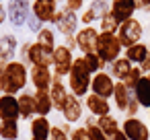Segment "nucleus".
Wrapping results in <instances>:
<instances>
[{"instance_id": "obj_1", "label": "nucleus", "mask_w": 150, "mask_h": 140, "mask_svg": "<svg viewBox=\"0 0 150 140\" xmlns=\"http://www.w3.org/2000/svg\"><path fill=\"white\" fill-rule=\"evenodd\" d=\"M27 66L23 62H8L4 66V95H17L27 87Z\"/></svg>"}, {"instance_id": "obj_2", "label": "nucleus", "mask_w": 150, "mask_h": 140, "mask_svg": "<svg viewBox=\"0 0 150 140\" xmlns=\"http://www.w3.org/2000/svg\"><path fill=\"white\" fill-rule=\"evenodd\" d=\"M70 91L72 95L76 97H84L91 89V82H93V76H91V70L84 62V58H76L74 64H72V70H70Z\"/></svg>"}, {"instance_id": "obj_3", "label": "nucleus", "mask_w": 150, "mask_h": 140, "mask_svg": "<svg viewBox=\"0 0 150 140\" xmlns=\"http://www.w3.org/2000/svg\"><path fill=\"white\" fill-rule=\"evenodd\" d=\"M121 41H119V37L115 35V33H101L99 35V43H97V54L101 56V60L107 64H111V62H115L117 58H119V54H121Z\"/></svg>"}, {"instance_id": "obj_4", "label": "nucleus", "mask_w": 150, "mask_h": 140, "mask_svg": "<svg viewBox=\"0 0 150 140\" xmlns=\"http://www.w3.org/2000/svg\"><path fill=\"white\" fill-rule=\"evenodd\" d=\"M117 37H119V41H121V45L125 50L136 45V43H140V39H142V25H140V21H136L132 17L125 23H121L119 31H117Z\"/></svg>"}, {"instance_id": "obj_5", "label": "nucleus", "mask_w": 150, "mask_h": 140, "mask_svg": "<svg viewBox=\"0 0 150 140\" xmlns=\"http://www.w3.org/2000/svg\"><path fill=\"white\" fill-rule=\"evenodd\" d=\"M52 60H54V66H56V74L58 76L70 74L72 64H74V58H72V50L68 45H58L54 50V54H52Z\"/></svg>"}, {"instance_id": "obj_6", "label": "nucleus", "mask_w": 150, "mask_h": 140, "mask_svg": "<svg viewBox=\"0 0 150 140\" xmlns=\"http://www.w3.org/2000/svg\"><path fill=\"white\" fill-rule=\"evenodd\" d=\"M23 54H25V58H27L33 66H50V64H54L52 54H50L47 50H43L39 43H25Z\"/></svg>"}, {"instance_id": "obj_7", "label": "nucleus", "mask_w": 150, "mask_h": 140, "mask_svg": "<svg viewBox=\"0 0 150 140\" xmlns=\"http://www.w3.org/2000/svg\"><path fill=\"white\" fill-rule=\"evenodd\" d=\"M91 91H93V95H99V97H103V99H109V97H113L115 82H113V78H111L107 72H97V74L93 76Z\"/></svg>"}, {"instance_id": "obj_8", "label": "nucleus", "mask_w": 150, "mask_h": 140, "mask_svg": "<svg viewBox=\"0 0 150 140\" xmlns=\"http://www.w3.org/2000/svg\"><path fill=\"white\" fill-rule=\"evenodd\" d=\"M54 23H56L58 31H60L64 37H68V35L76 33V27H78V17L74 15V11H70V9H64V11H60V13L56 15Z\"/></svg>"}, {"instance_id": "obj_9", "label": "nucleus", "mask_w": 150, "mask_h": 140, "mask_svg": "<svg viewBox=\"0 0 150 140\" xmlns=\"http://www.w3.org/2000/svg\"><path fill=\"white\" fill-rule=\"evenodd\" d=\"M19 117H21L19 99H15V95H0V119L19 122Z\"/></svg>"}, {"instance_id": "obj_10", "label": "nucleus", "mask_w": 150, "mask_h": 140, "mask_svg": "<svg viewBox=\"0 0 150 140\" xmlns=\"http://www.w3.org/2000/svg\"><path fill=\"white\" fill-rule=\"evenodd\" d=\"M29 19V0H11L8 2V21L15 27H23Z\"/></svg>"}, {"instance_id": "obj_11", "label": "nucleus", "mask_w": 150, "mask_h": 140, "mask_svg": "<svg viewBox=\"0 0 150 140\" xmlns=\"http://www.w3.org/2000/svg\"><path fill=\"white\" fill-rule=\"evenodd\" d=\"M121 132L129 138V140H148L150 138V132L146 128L144 122H140L138 117H127L121 126Z\"/></svg>"}, {"instance_id": "obj_12", "label": "nucleus", "mask_w": 150, "mask_h": 140, "mask_svg": "<svg viewBox=\"0 0 150 140\" xmlns=\"http://www.w3.org/2000/svg\"><path fill=\"white\" fill-rule=\"evenodd\" d=\"M99 35H101V33H97V29H93V27H84V29H80V33H76V45L82 50V54L97 52Z\"/></svg>"}, {"instance_id": "obj_13", "label": "nucleus", "mask_w": 150, "mask_h": 140, "mask_svg": "<svg viewBox=\"0 0 150 140\" xmlns=\"http://www.w3.org/2000/svg\"><path fill=\"white\" fill-rule=\"evenodd\" d=\"M50 95H52V101H54V109L56 111H64V107H66V101H68V97H70V93L66 91V87H64V82H62V76H54V82H52V87H50Z\"/></svg>"}, {"instance_id": "obj_14", "label": "nucleus", "mask_w": 150, "mask_h": 140, "mask_svg": "<svg viewBox=\"0 0 150 140\" xmlns=\"http://www.w3.org/2000/svg\"><path fill=\"white\" fill-rule=\"evenodd\" d=\"M31 82H33L35 91H50V87L54 82L50 66H33L31 68Z\"/></svg>"}, {"instance_id": "obj_15", "label": "nucleus", "mask_w": 150, "mask_h": 140, "mask_svg": "<svg viewBox=\"0 0 150 140\" xmlns=\"http://www.w3.org/2000/svg\"><path fill=\"white\" fill-rule=\"evenodd\" d=\"M33 15L45 23V21H54L58 15V6H56V0H35L33 2Z\"/></svg>"}, {"instance_id": "obj_16", "label": "nucleus", "mask_w": 150, "mask_h": 140, "mask_svg": "<svg viewBox=\"0 0 150 140\" xmlns=\"http://www.w3.org/2000/svg\"><path fill=\"white\" fill-rule=\"evenodd\" d=\"M134 11H138L136 9V0H113L111 2V13L119 21V25L125 23L127 19H132Z\"/></svg>"}, {"instance_id": "obj_17", "label": "nucleus", "mask_w": 150, "mask_h": 140, "mask_svg": "<svg viewBox=\"0 0 150 140\" xmlns=\"http://www.w3.org/2000/svg\"><path fill=\"white\" fill-rule=\"evenodd\" d=\"M52 124L47 117L43 115H37L31 119V140H50L52 136Z\"/></svg>"}, {"instance_id": "obj_18", "label": "nucleus", "mask_w": 150, "mask_h": 140, "mask_svg": "<svg viewBox=\"0 0 150 140\" xmlns=\"http://www.w3.org/2000/svg\"><path fill=\"white\" fill-rule=\"evenodd\" d=\"M82 113H84V107H82L80 99H78L76 95H70L68 101H66V107H64V111H62L64 119H66L68 124H74V122H80Z\"/></svg>"}, {"instance_id": "obj_19", "label": "nucleus", "mask_w": 150, "mask_h": 140, "mask_svg": "<svg viewBox=\"0 0 150 140\" xmlns=\"http://www.w3.org/2000/svg\"><path fill=\"white\" fill-rule=\"evenodd\" d=\"M15 54H17V39L13 35H2L0 37V62L4 64L13 62Z\"/></svg>"}, {"instance_id": "obj_20", "label": "nucleus", "mask_w": 150, "mask_h": 140, "mask_svg": "<svg viewBox=\"0 0 150 140\" xmlns=\"http://www.w3.org/2000/svg\"><path fill=\"white\" fill-rule=\"evenodd\" d=\"M86 109H88L95 117L109 115V103H107V99H103V97H99V95H88V97H86Z\"/></svg>"}, {"instance_id": "obj_21", "label": "nucleus", "mask_w": 150, "mask_h": 140, "mask_svg": "<svg viewBox=\"0 0 150 140\" xmlns=\"http://www.w3.org/2000/svg\"><path fill=\"white\" fill-rule=\"evenodd\" d=\"M134 97L138 99V103L142 107H148L150 109V74H146V76L140 78V82L134 89Z\"/></svg>"}, {"instance_id": "obj_22", "label": "nucleus", "mask_w": 150, "mask_h": 140, "mask_svg": "<svg viewBox=\"0 0 150 140\" xmlns=\"http://www.w3.org/2000/svg\"><path fill=\"white\" fill-rule=\"evenodd\" d=\"M19 109H21V117H23V119H31V115L37 113L35 95H31V93H21V95H19Z\"/></svg>"}, {"instance_id": "obj_23", "label": "nucleus", "mask_w": 150, "mask_h": 140, "mask_svg": "<svg viewBox=\"0 0 150 140\" xmlns=\"http://www.w3.org/2000/svg\"><path fill=\"white\" fill-rule=\"evenodd\" d=\"M113 99L119 111H125L129 101H132V91L123 85V82H115V91H113Z\"/></svg>"}, {"instance_id": "obj_24", "label": "nucleus", "mask_w": 150, "mask_h": 140, "mask_svg": "<svg viewBox=\"0 0 150 140\" xmlns=\"http://www.w3.org/2000/svg\"><path fill=\"white\" fill-rule=\"evenodd\" d=\"M35 105H37V113L47 117V113L54 109V101H52V95L50 91H35Z\"/></svg>"}, {"instance_id": "obj_25", "label": "nucleus", "mask_w": 150, "mask_h": 140, "mask_svg": "<svg viewBox=\"0 0 150 140\" xmlns=\"http://www.w3.org/2000/svg\"><path fill=\"white\" fill-rule=\"evenodd\" d=\"M148 54H150V48L148 45H144V43H136V45H132V48H127L125 50V58L134 64H142L146 58H148Z\"/></svg>"}, {"instance_id": "obj_26", "label": "nucleus", "mask_w": 150, "mask_h": 140, "mask_svg": "<svg viewBox=\"0 0 150 140\" xmlns=\"http://www.w3.org/2000/svg\"><path fill=\"white\" fill-rule=\"evenodd\" d=\"M132 62L127 60V58H117L115 62H111V74L115 76V78H119V80H125V76L132 72Z\"/></svg>"}, {"instance_id": "obj_27", "label": "nucleus", "mask_w": 150, "mask_h": 140, "mask_svg": "<svg viewBox=\"0 0 150 140\" xmlns=\"http://www.w3.org/2000/svg\"><path fill=\"white\" fill-rule=\"evenodd\" d=\"M97 126L105 132V136H107V138H113V136L119 132L117 119H115L113 115H103V117H99V119H97Z\"/></svg>"}, {"instance_id": "obj_28", "label": "nucleus", "mask_w": 150, "mask_h": 140, "mask_svg": "<svg viewBox=\"0 0 150 140\" xmlns=\"http://www.w3.org/2000/svg\"><path fill=\"white\" fill-rule=\"evenodd\" d=\"M35 43H39L43 50H47L50 54H54V50L58 48L56 45V37H54V33L50 31V29H41L39 33H37V41Z\"/></svg>"}, {"instance_id": "obj_29", "label": "nucleus", "mask_w": 150, "mask_h": 140, "mask_svg": "<svg viewBox=\"0 0 150 140\" xmlns=\"http://www.w3.org/2000/svg\"><path fill=\"white\" fill-rule=\"evenodd\" d=\"M115 31H119V21L113 17L111 11H107L101 17V33H115Z\"/></svg>"}, {"instance_id": "obj_30", "label": "nucleus", "mask_w": 150, "mask_h": 140, "mask_svg": "<svg viewBox=\"0 0 150 140\" xmlns=\"http://www.w3.org/2000/svg\"><path fill=\"white\" fill-rule=\"evenodd\" d=\"M0 138L2 140H17L19 138V124L17 122H2L0 124Z\"/></svg>"}, {"instance_id": "obj_31", "label": "nucleus", "mask_w": 150, "mask_h": 140, "mask_svg": "<svg viewBox=\"0 0 150 140\" xmlns=\"http://www.w3.org/2000/svg\"><path fill=\"white\" fill-rule=\"evenodd\" d=\"M82 58H84V62H86V66H88V70H91V74H97V72H101V70L105 68V62L101 60V56H99L97 52H91V54H84Z\"/></svg>"}, {"instance_id": "obj_32", "label": "nucleus", "mask_w": 150, "mask_h": 140, "mask_svg": "<svg viewBox=\"0 0 150 140\" xmlns=\"http://www.w3.org/2000/svg\"><path fill=\"white\" fill-rule=\"evenodd\" d=\"M97 119H99V117H88L86 124H84V128H86L88 134H91V140H109V138L105 136V132L97 126Z\"/></svg>"}, {"instance_id": "obj_33", "label": "nucleus", "mask_w": 150, "mask_h": 140, "mask_svg": "<svg viewBox=\"0 0 150 140\" xmlns=\"http://www.w3.org/2000/svg\"><path fill=\"white\" fill-rule=\"evenodd\" d=\"M140 78H142V68L134 66V68H132V72H129V74L125 76V80H121V82H123L129 91H134V89H136V85L140 82Z\"/></svg>"}, {"instance_id": "obj_34", "label": "nucleus", "mask_w": 150, "mask_h": 140, "mask_svg": "<svg viewBox=\"0 0 150 140\" xmlns=\"http://www.w3.org/2000/svg\"><path fill=\"white\" fill-rule=\"evenodd\" d=\"M70 140H91V134L86 128H74L70 134Z\"/></svg>"}, {"instance_id": "obj_35", "label": "nucleus", "mask_w": 150, "mask_h": 140, "mask_svg": "<svg viewBox=\"0 0 150 140\" xmlns=\"http://www.w3.org/2000/svg\"><path fill=\"white\" fill-rule=\"evenodd\" d=\"M50 140H70V138L66 136V132H64L62 128L54 126V128H52V136H50Z\"/></svg>"}, {"instance_id": "obj_36", "label": "nucleus", "mask_w": 150, "mask_h": 140, "mask_svg": "<svg viewBox=\"0 0 150 140\" xmlns=\"http://www.w3.org/2000/svg\"><path fill=\"white\" fill-rule=\"evenodd\" d=\"M27 25H29V29H31V31H37V33L41 31V21H39L35 15H31V17L27 19Z\"/></svg>"}, {"instance_id": "obj_37", "label": "nucleus", "mask_w": 150, "mask_h": 140, "mask_svg": "<svg viewBox=\"0 0 150 140\" xmlns=\"http://www.w3.org/2000/svg\"><path fill=\"white\" fill-rule=\"evenodd\" d=\"M138 107H142V105L138 103V99H136V97H132V101H129V105H127V109H125V113H127V115H136V111H138Z\"/></svg>"}, {"instance_id": "obj_38", "label": "nucleus", "mask_w": 150, "mask_h": 140, "mask_svg": "<svg viewBox=\"0 0 150 140\" xmlns=\"http://www.w3.org/2000/svg\"><path fill=\"white\" fill-rule=\"evenodd\" d=\"M82 4H84V0H68V9H70V11H74V13H76V11H80V6H82Z\"/></svg>"}, {"instance_id": "obj_39", "label": "nucleus", "mask_w": 150, "mask_h": 140, "mask_svg": "<svg viewBox=\"0 0 150 140\" xmlns=\"http://www.w3.org/2000/svg\"><path fill=\"white\" fill-rule=\"evenodd\" d=\"M136 9H138V11H148V13H150V0H136Z\"/></svg>"}, {"instance_id": "obj_40", "label": "nucleus", "mask_w": 150, "mask_h": 140, "mask_svg": "<svg viewBox=\"0 0 150 140\" xmlns=\"http://www.w3.org/2000/svg\"><path fill=\"white\" fill-rule=\"evenodd\" d=\"M4 62H0V95H4Z\"/></svg>"}, {"instance_id": "obj_41", "label": "nucleus", "mask_w": 150, "mask_h": 140, "mask_svg": "<svg viewBox=\"0 0 150 140\" xmlns=\"http://www.w3.org/2000/svg\"><path fill=\"white\" fill-rule=\"evenodd\" d=\"M140 68H142V72H148V74H150V54H148V58L142 62V66H140Z\"/></svg>"}, {"instance_id": "obj_42", "label": "nucleus", "mask_w": 150, "mask_h": 140, "mask_svg": "<svg viewBox=\"0 0 150 140\" xmlns=\"http://www.w3.org/2000/svg\"><path fill=\"white\" fill-rule=\"evenodd\" d=\"M6 17H8V11H4V6L0 4V25H2V23L6 21Z\"/></svg>"}, {"instance_id": "obj_43", "label": "nucleus", "mask_w": 150, "mask_h": 140, "mask_svg": "<svg viewBox=\"0 0 150 140\" xmlns=\"http://www.w3.org/2000/svg\"><path fill=\"white\" fill-rule=\"evenodd\" d=\"M111 140H129V138H127V136H125V134H123V132L119 130V132H117V134H115V136H113Z\"/></svg>"}, {"instance_id": "obj_44", "label": "nucleus", "mask_w": 150, "mask_h": 140, "mask_svg": "<svg viewBox=\"0 0 150 140\" xmlns=\"http://www.w3.org/2000/svg\"><path fill=\"white\" fill-rule=\"evenodd\" d=\"M0 124H2V119H0Z\"/></svg>"}, {"instance_id": "obj_45", "label": "nucleus", "mask_w": 150, "mask_h": 140, "mask_svg": "<svg viewBox=\"0 0 150 140\" xmlns=\"http://www.w3.org/2000/svg\"><path fill=\"white\" fill-rule=\"evenodd\" d=\"M148 48H150V45H148Z\"/></svg>"}]
</instances>
